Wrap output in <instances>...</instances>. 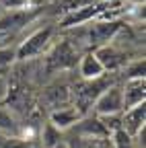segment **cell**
Returning a JSON list of instances; mask_svg holds the SVG:
<instances>
[{
	"label": "cell",
	"instance_id": "1",
	"mask_svg": "<svg viewBox=\"0 0 146 148\" xmlns=\"http://www.w3.org/2000/svg\"><path fill=\"white\" fill-rule=\"evenodd\" d=\"M51 35H53V27H43V29H37L33 31L31 35H27L25 39L19 43V47L14 49V56L19 62H27L35 56H39L51 41Z\"/></svg>",
	"mask_w": 146,
	"mask_h": 148
},
{
	"label": "cell",
	"instance_id": "2",
	"mask_svg": "<svg viewBox=\"0 0 146 148\" xmlns=\"http://www.w3.org/2000/svg\"><path fill=\"white\" fill-rule=\"evenodd\" d=\"M97 115H113L123 111V92L119 84H109L93 103Z\"/></svg>",
	"mask_w": 146,
	"mask_h": 148
},
{
	"label": "cell",
	"instance_id": "3",
	"mask_svg": "<svg viewBox=\"0 0 146 148\" xmlns=\"http://www.w3.org/2000/svg\"><path fill=\"white\" fill-rule=\"evenodd\" d=\"M144 121H146V103L127 107L121 111V130L130 138H136L144 130Z\"/></svg>",
	"mask_w": 146,
	"mask_h": 148
},
{
	"label": "cell",
	"instance_id": "4",
	"mask_svg": "<svg viewBox=\"0 0 146 148\" xmlns=\"http://www.w3.org/2000/svg\"><path fill=\"white\" fill-rule=\"evenodd\" d=\"M93 53L97 56V60L101 62V66L105 68V72H107V70H109V72H115V70H119L121 66H125V62H127V53H125L123 49L111 45V43L99 45Z\"/></svg>",
	"mask_w": 146,
	"mask_h": 148
},
{
	"label": "cell",
	"instance_id": "5",
	"mask_svg": "<svg viewBox=\"0 0 146 148\" xmlns=\"http://www.w3.org/2000/svg\"><path fill=\"white\" fill-rule=\"evenodd\" d=\"M121 29V21H97L95 25H90L86 29V37H88V43L93 45H105L113 39V37L117 35V31Z\"/></svg>",
	"mask_w": 146,
	"mask_h": 148
},
{
	"label": "cell",
	"instance_id": "6",
	"mask_svg": "<svg viewBox=\"0 0 146 148\" xmlns=\"http://www.w3.org/2000/svg\"><path fill=\"white\" fill-rule=\"evenodd\" d=\"M101 10H103V4H93V2H90V4H86V6H80V8H76V10L68 12V14L62 18L60 27H64V29H70V27H80V25L88 23L90 18H95Z\"/></svg>",
	"mask_w": 146,
	"mask_h": 148
},
{
	"label": "cell",
	"instance_id": "7",
	"mask_svg": "<svg viewBox=\"0 0 146 148\" xmlns=\"http://www.w3.org/2000/svg\"><path fill=\"white\" fill-rule=\"evenodd\" d=\"M123 92V109L134 107L146 101V84L144 78H127L125 84L121 86Z\"/></svg>",
	"mask_w": 146,
	"mask_h": 148
},
{
	"label": "cell",
	"instance_id": "8",
	"mask_svg": "<svg viewBox=\"0 0 146 148\" xmlns=\"http://www.w3.org/2000/svg\"><path fill=\"white\" fill-rule=\"evenodd\" d=\"M70 130H72V132H76V136H80V138H105V136H109V132L105 130V125L101 123L99 117L78 119Z\"/></svg>",
	"mask_w": 146,
	"mask_h": 148
},
{
	"label": "cell",
	"instance_id": "9",
	"mask_svg": "<svg viewBox=\"0 0 146 148\" xmlns=\"http://www.w3.org/2000/svg\"><path fill=\"white\" fill-rule=\"evenodd\" d=\"M80 119V111L76 107H58L56 111H51L49 115V123L53 127H58L60 132H66Z\"/></svg>",
	"mask_w": 146,
	"mask_h": 148
},
{
	"label": "cell",
	"instance_id": "10",
	"mask_svg": "<svg viewBox=\"0 0 146 148\" xmlns=\"http://www.w3.org/2000/svg\"><path fill=\"white\" fill-rule=\"evenodd\" d=\"M78 72H80V76L84 80H95V78H99V76L105 74V68L97 60V56L93 51H88V53L82 56L80 62H78Z\"/></svg>",
	"mask_w": 146,
	"mask_h": 148
},
{
	"label": "cell",
	"instance_id": "11",
	"mask_svg": "<svg viewBox=\"0 0 146 148\" xmlns=\"http://www.w3.org/2000/svg\"><path fill=\"white\" fill-rule=\"evenodd\" d=\"M74 62H76V51L72 49V45L68 41L60 43L56 47V51H53V56H51L53 68H68V66H72Z\"/></svg>",
	"mask_w": 146,
	"mask_h": 148
},
{
	"label": "cell",
	"instance_id": "12",
	"mask_svg": "<svg viewBox=\"0 0 146 148\" xmlns=\"http://www.w3.org/2000/svg\"><path fill=\"white\" fill-rule=\"evenodd\" d=\"M58 142H62V132L58 127H53L51 123L43 125V132H41V144L43 148H53Z\"/></svg>",
	"mask_w": 146,
	"mask_h": 148
},
{
	"label": "cell",
	"instance_id": "13",
	"mask_svg": "<svg viewBox=\"0 0 146 148\" xmlns=\"http://www.w3.org/2000/svg\"><path fill=\"white\" fill-rule=\"evenodd\" d=\"M0 132H4V134H16L19 132V125H16L14 115L8 109H4L2 105H0Z\"/></svg>",
	"mask_w": 146,
	"mask_h": 148
},
{
	"label": "cell",
	"instance_id": "14",
	"mask_svg": "<svg viewBox=\"0 0 146 148\" xmlns=\"http://www.w3.org/2000/svg\"><path fill=\"white\" fill-rule=\"evenodd\" d=\"M0 148H33L29 140L19 138V136H8V138H0Z\"/></svg>",
	"mask_w": 146,
	"mask_h": 148
},
{
	"label": "cell",
	"instance_id": "15",
	"mask_svg": "<svg viewBox=\"0 0 146 148\" xmlns=\"http://www.w3.org/2000/svg\"><path fill=\"white\" fill-rule=\"evenodd\" d=\"M14 60H16V56H14L12 47H0V72L10 68Z\"/></svg>",
	"mask_w": 146,
	"mask_h": 148
},
{
	"label": "cell",
	"instance_id": "16",
	"mask_svg": "<svg viewBox=\"0 0 146 148\" xmlns=\"http://www.w3.org/2000/svg\"><path fill=\"white\" fill-rule=\"evenodd\" d=\"M113 146L115 148H130L132 146V138L130 136H127L125 132H123V130H115V132H113Z\"/></svg>",
	"mask_w": 146,
	"mask_h": 148
},
{
	"label": "cell",
	"instance_id": "17",
	"mask_svg": "<svg viewBox=\"0 0 146 148\" xmlns=\"http://www.w3.org/2000/svg\"><path fill=\"white\" fill-rule=\"evenodd\" d=\"M127 78H144V58L136 60L132 66H127Z\"/></svg>",
	"mask_w": 146,
	"mask_h": 148
},
{
	"label": "cell",
	"instance_id": "18",
	"mask_svg": "<svg viewBox=\"0 0 146 148\" xmlns=\"http://www.w3.org/2000/svg\"><path fill=\"white\" fill-rule=\"evenodd\" d=\"M97 148H115V146H113L111 138L105 136V138H97Z\"/></svg>",
	"mask_w": 146,
	"mask_h": 148
},
{
	"label": "cell",
	"instance_id": "19",
	"mask_svg": "<svg viewBox=\"0 0 146 148\" xmlns=\"http://www.w3.org/2000/svg\"><path fill=\"white\" fill-rule=\"evenodd\" d=\"M53 148H70V146H68L66 142H58V144H56V146H53Z\"/></svg>",
	"mask_w": 146,
	"mask_h": 148
},
{
	"label": "cell",
	"instance_id": "20",
	"mask_svg": "<svg viewBox=\"0 0 146 148\" xmlns=\"http://www.w3.org/2000/svg\"><path fill=\"white\" fill-rule=\"evenodd\" d=\"M0 12H2V6H0Z\"/></svg>",
	"mask_w": 146,
	"mask_h": 148
}]
</instances>
